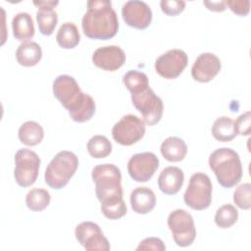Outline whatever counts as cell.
<instances>
[{"label":"cell","mask_w":251,"mask_h":251,"mask_svg":"<svg viewBox=\"0 0 251 251\" xmlns=\"http://www.w3.org/2000/svg\"><path fill=\"white\" fill-rule=\"evenodd\" d=\"M91 176L95 182V193L101 203L102 214L110 220H118L126 214L121 184L122 174L113 164H101L92 169Z\"/></svg>","instance_id":"1"},{"label":"cell","mask_w":251,"mask_h":251,"mask_svg":"<svg viewBox=\"0 0 251 251\" xmlns=\"http://www.w3.org/2000/svg\"><path fill=\"white\" fill-rule=\"evenodd\" d=\"M53 94L68 110L72 120L76 123L89 121L96 110L94 99L81 91L76 80L69 75L57 76L53 82Z\"/></svg>","instance_id":"2"},{"label":"cell","mask_w":251,"mask_h":251,"mask_svg":"<svg viewBox=\"0 0 251 251\" xmlns=\"http://www.w3.org/2000/svg\"><path fill=\"white\" fill-rule=\"evenodd\" d=\"M83 33L91 39L106 40L114 37L119 29L118 16L109 0L87 2V11L82 17Z\"/></svg>","instance_id":"3"},{"label":"cell","mask_w":251,"mask_h":251,"mask_svg":"<svg viewBox=\"0 0 251 251\" xmlns=\"http://www.w3.org/2000/svg\"><path fill=\"white\" fill-rule=\"evenodd\" d=\"M209 166L219 183L225 188L234 186L242 177L239 155L230 148L223 147L215 150L209 157Z\"/></svg>","instance_id":"4"},{"label":"cell","mask_w":251,"mask_h":251,"mask_svg":"<svg viewBox=\"0 0 251 251\" xmlns=\"http://www.w3.org/2000/svg\"><path fill=\"white\" fill-rule=\"evenodd\" d=\"M77 167L78 159L75 153L67 150L60 151L45 170V182L51 188L59 190L68 184Z\"/></svg>","instance_id":"5"},{"label":"cell","mask_w":251,"mask_h":251,"mask_svg":"<svg viewBox=\"0 0 251 251\" xmlns=\"http://www.w3.org/2000/svg\"><path fill=\"white\" fill-rule=\"evenodd\" d=\"M212 188L211 179L206 174H193L183 195L184 203L196 211L207 209L212 202Z\"/></svg>","instance_id":"6"},{"label":"cell","mask_w":251,"mask_h":251,"mask_svg":"<svg viewBox=\"0 0 251 251\" xmlns=\"http://www.w3.org/2000/svg\"><path fill=\"white\" fill-rule=\"evenodd\" d=\"M40 159L38 155L29 149H20L15 154L14 176L22 187L32 185L38 176Z\"/></svg>","instance_id":"7"},{"label":"cell","mask_w":251,"mask_h":251,"mask_svg":"<svg viewBox=\"0 0 251 251\" xmlns=\"http://www.w3.org/2000/svg\"><path fill=\"white\" fill-rule=\"evenodd\" d=\"M168 226L177 246H190L196 237V228L192 216L182 209L173 211L168 217Z\"/></svg>","instance_id":"8"},{"label":"cell","mask_w":251,"mask_h":251,"mask_svg":"<svg viewBox=\"0 0 251 251\" xmlns=\"http://www.w3.org/2000/svg\"><path fill=\"white\" fill-rule=\"evenodd\" d=\"M131 102L135 109L141 113L146 125L154 126L160 122L164 110L163 101L150 87L131 93Z\"/></svg>","instance_id":"9"},{"label":"cell","mask_w":251,"mask_h":251,"mask_svg":"<svg viewBox=\"0 0 251 251\" xmlns=\"http://www.w3.org/2000/svg\"><path fill=\"white\" fill-rule=\"evenodd\" d=\"M145 134V123L135 115L128 114L116 123L112 136L121 145L129 146L138 142Z\"/></svg>","instance_id":"10"},{"label":"cell","mask_w":251,"mask_h":251,"mask_svg":"<svg viewBox=\"0 0 251 251\" xmlns=\"http://www.w3.org/2000/svg\"><path fill=\"white\" fill-rule=\"evenodd\" d=\"M75 238L88 251H109L111 246L100 226L93 222H82L75 226Z\"/></svg>","instance_id":"11"},{"label":"cell","mask_w":251,"mask_h":251,"mask_svg":"<svg viewBox=\"0 0 251 251\" xmlns=\"http://www.w3.org/2000/svg\"><path fill=\"white\" fill-rule=\"evenodd\" d=\"M187 63L188 57L183 50L171 49L156 59L155 70L160 76L173 79L183 72Z\"/></svg>","instance_id":"12"},{"label":"cell","mask_w":251,"mask_h":251,"mask_svg":"<svg viewBox=\"0 0 251 251\" xmlns=\"http://www.w3.org/2000/svg\"><path fill=\"white\" fill-rule=\"evenodd\" d=\"M159 168L158 157L151 152L134 154L127 162V172L137 182L148 181Z\"/></svg>","instance_id":"13"},{"label":"cell","mask_w":251,"mask_h":251,"mask_svg":"<svg viewBox=\"0 0 251 251\" xmlns=\"http://www.w3.org/2000/svg\"><path fill=\"white\" fill-rule=\"evenodd\" d=\"M122 16L126 24L137 29L149 26L152 21V11L147 3L138 0L126 2L122 8Z\"/></svg>","instance_id":"14"},{"label":"cell","mask_w":251,"mask_h":251,"mask_svg":"<svg viewBox=\"0 0 251 251\" xmlns=\"http://www.w3.org/2000/svg\"><path fill=\"white\" fill-rule=\"evenodd\" d=\"M93 64L105 71L114 72L126 63L124 50L117 45H109L97 48L92 55Z\"/></svg>","instance_id":"15"},{"label":"cell","mask_w":251,"mask_h":251,"mask_svg":"<svg viewBox=\"0 0 251 251\" xmlns=\"http://www.w3.org/2000/svg\"><path fill=\"white\" fill-rule=\"evenodd\" d=\"M220 59L213 53L200 54L191 68L192 77L199 82H209L221 71Z\"/></svg>","instance_id":"16"},{"label":"cell","mask_w":251,"mask_h":251,"mask_svg":"<svg viewBox=\"0 0 251 251\" xmlns=\"http://www.w3.org/2000/svg\"><path fill=\"white\" fill-rule=\"evenodd\" d=\"M184 181L183 172L177 167L165 168L159 177L158 185L160 190L167 195H174L179 191Z\"/></svg>","instance_id":"17"},{"label":"cell","mask_w":251,"mask_h":251,"mask_svg":"<svg viewBox=\"0 0 251 251\" xmlns=\"http://www.w3.org/2000/svg\"><path fill=\"white\" fill-rule=\"evenodd\" d=\"M130 205L137 214H147L151 212L156 205V196L152 189L146 186H138L130 193Z\"/></svg>","instance_id":"18"},{"label":"cell","mask_w":251,"mask_h":251,"mask_svg":"<svg viewBox=\"0 0 251 251\" xmlns=\"http://www.w3.org/2000/svg\"><path fill=\"white\" fill-rule=\"evenodd\" d=\"M42 58V50L34 41H25L19 45L16 51V59L21 66L32 67L39 63Z\"/></svg>","instance_id":"19"},{"label":"cell","mask_w":251,"mask_h":251,"mask_svg":"<svg viewBox=\"0 0 251 251\" xmlns=\"http://www.w3.org/2000/svg\"><path fill=\"white\" fill-rule=\"evenodd\" d=\"M161 154L169 162H179L184 159L187 153L185 142L176 136L166 138L161 144Z\"/></svg>","instance_id":"20"},{"label":"cell","mask_w":251,"mask_h":251,"mask_svg":"<svg viewBox=\"0 0 251 251\" xmlns=\"http://www.w3.org/2000/svg\"><path fill=\"white\" fill-rule=\"evenodd\" d=\"M14 37L20 41H28L34 35V25L28 13H18L12 20Z\"/></svg>","instance_id":"21"},{"label":"cell","mask_w":251,"mask_h":251,"mask_svg":"<svg viewBox=\"0 0 251 251\" xmlns=\"http://www.w3.org/2000/svg\"><path fill=\"white\" fill-rule=\"evenodd\" d=\"M18 135L23 144L35 146L42 141L44 137V130L38 123L34 121H27L20 126Z\"/></svg>","instance_id":"22"},{"label":"cell","mask_w":251,"mask_h":251,"mask_svg":"<svg viewBox=\"0 0 251 251\" xmlns=\"http://www.w3.org/2000/svg\"><path fill=\"white\" fill-rule=\"evenodd\" d=\"M80 40V35L76 25L72 22L64 23L56 35L58 45L64 49L75 48Z\"/></svg>","instance_id":"23"},{"label":"cell","mask_w":251,"mask_h":251,"mask_svg":"<svg viewBox=\"0 0 251 251\" xmlns=\"http://www.w3.org/2000/svg\"><path fill=\"white\" fill-rule=\"evenodd\" d=\"M211 131L213 136L222 142L230 141L237 135L234 121L226 116L218 118L212 126Z\"/></svg>","instance_id":"24"},{"label":"cell","mask_w":251,"mask_h":251,"mask_svg":"<svg viewBox=\"0 0 251 251\" xmlns=\"http://www.w3.org/2000/svg\"><path fill=\"white\" fill-rule=\"evenodd\" d=\"M36 21L43 35H51L58 23V15L53 8H38Z\"/></svg>","instance_id":"25"},{"label":"cell","mask_w":251,"mask_h":251,"mask_svg":"<svg viewBox=\"0 0 251 251\" xmlns=\"http://www.w3.org/2000/svg\"><path fill=\"white\" fill-rule=\"evenodd\" d=\"M50 193L42 188H32L25 196V204L27 208L34 212H40L50 204Z\"/></svg>","instance_id":"26"},{"label":"cell","mask_w":251,"mask_h":251,"mask_svg":"<svg viewBox=\"0 0 251 251\" xmlns=\"http://www.w3.org/2000/svg\"><path fill=\"white\" fill-rule=\"evenodd\" d=\"M87 151L93 158H105L112 152V144L106 136L94 135L87 142Z\"/></svg>","instance_id":"27"},{"label":"cell","mask_w":251,"mask_h":251,"mask_svg":"<svg viewBox=\"0 0 251 251\" xmlns=\"http://www.w3.org/2000/svg\"><path fill=\"white\" fill-rule=\"evenodd\" d=\"M123 82L130 93H134L149 87V81L147 75L138 71H128L123 76Z\"/></svg>","instance_id":"28"},{"label":"cell","mask_w":251,"mask_h":251,"mask_svg":"<svg viewBox=\"0 0 251 251\" xmlns=\"http://www.w3.org/2000/svg\"><path fill=\"white\" fill-rule=\"evenodd\" d=\"M238 219V211L231 204L220 207L215 215V223L221 228H228L233 226Z\"/></svg>","instance_id":"29"},{"label":"cell","mask_w":251,"mask_h":251,"mask_svg":"<svg viewBox=\"0 0 251 251\" xmlns=\"http://www.w3.org/2000/svg\"><path fill=\"white\" fill-rule=\"evenodd\" d=\"M233 201L242 210L251 208V184L246 182L237 186L233 193Z\"/></svg>","instance_id":"30"},{"label":"cell","mask_w":251,"mask_h":251,"mask_svg":"<svg viewBox=\"0 0 251 251\" xmlns=\"http://www.w3.org/2000/svg\"><path fill=\"white\" fill-rule=\"evenodd\" d=\"M162 11L168 16H176L185 8L184 1L178 0H162L160 2Z\"/></svg>","instance_id":"31"},{"label":"cell","mask_w":251,"mask_h":251,"mask_svg":"<svg viewBox=\"0 0 251 251\" xmlns=\"http://www.w3.org/2000/svg\"><path fill=\"white\" fill-rule=\"evenodd\" d=\"M250 126H251V113L247 111L241 114L237 120L234 122V126L237 134L240 135H248L250 133Z\"/></svg>","instance_id":"32"},{"label":"cell","mask_w":251,"mask_h":251,"mask_svg":"<svg viewBox=\"0 0 251 251\" xmlns=\"http://www.w3.org/2000/svg\"><path fill=\"white\" fill-rule=\"evenodd\" d=\"M136 250H156V251H164L166 250V246L162 239L158 237H147L139 242Z\"/></svg>","instance_id":"33"},{"label":"cell","mask_w":251,"mask_h":251,"mask_svg":"<svg viewBox=\"0 0 251 251\" xmlns=\"http://www.w3.org/2000/svg\"><path fill=\"white\" fill-rule=\"evenodd\" d=\"M226 4L234 14L238 16H246L250 10L249 0H228L226 1Z\"/></svg>","instance_id":"34"},{"label":"cell","mask_w":251,"mask_h":251,"mask_svg":"<svg viewBox=\"0 0 251 251\" xmlns=\"http://www.w3.org/2000/svg\"><path fill=\"white\" fill-rule=\"evenodd\" d=\"M203 4L211 11L223 12L226 10V1H204Z\"/></svg>","instance_id":"35"},{"label":"cell","mask_w":251,"mask_h":251,"mask_svg":"<svg viewBox=\"0 0 251 251\" xmlns=\"http://www.w3.org/2000/svg\"><path fill=\"white\" fill-rule=\"evenodd\" d=\"M33 4L37 8H54L59 4L58 1H34Z\"/></svg>","instance_id":"36"}]
</instances>
